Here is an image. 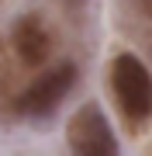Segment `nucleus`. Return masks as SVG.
<instances>
[{"mask_svg":"<svg viewBox=\"0 0 152 156\" xmlns=\"http://www.w3.org/2000/svg\"><path fill=\"white\" fill-rule=\"evenodd\" d=\"M111 87H114V97H118L121 111L131 122H142V118L152 115V73L145 69V62L138 56H131V52L114 56Z\"/></svg>","mask_w":152,"mask_h":156,"instance_id":"obj_1","label":"nucleus"},{"mask_svg":"<svg viewBox=\"0 0 152 156\" xmlns=\"http://www.w3.org/2000/svg\"><path fill=\"white\" fill-rule=\"evenodd\" d=\"M66 139H69V149L79 153V156H114L118 153L114 128H111V122L104 118V111L97 104H83L69 118Z\"/></svg>","mask_w":152,"mask_h":156,"instance_id":"obj_2","label":"nucleus"},{"mask_svg":"<svg viewBox=\"0 0 152 156\" xmlns=\"http://www.w3.org/2000/svg\"><path fill=\"white\" fill-rule=\"evenodd\" d=\"M73 83H76V66L73 62H62V66L42 73L14 104H17L21 115H49V111H56L62 101H66V94L73 90Z\"/></svg>","mask_w":152,"mask_h":156,"instance_id":"obj_3","label":"nucleus"},{"mask_svg":"<svg viewBox=\"0 0 152 156\" xmlns=\"http://www.w3.org/2000/svg\"><path fill=\"white\" fill-rule=\"evenodd\" d=\"M14 49L17 56H21V62H28V66H38V62L49 59V35L45 28H42V21L35 14H24L21 21L14 24Z\"/></svg>","mask_w":152,"mask_h":156,"instance_id":"obj_4","label":"nucleus"}]
</instances>
